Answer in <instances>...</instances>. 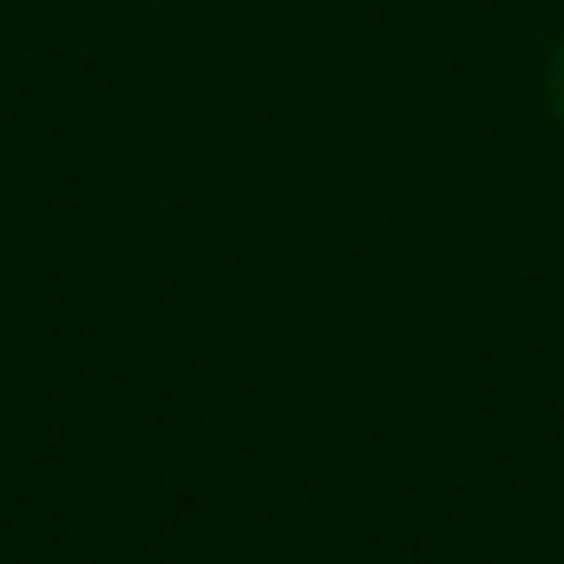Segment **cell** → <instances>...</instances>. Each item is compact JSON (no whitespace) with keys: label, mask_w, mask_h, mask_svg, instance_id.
<instances>
[{"label":"cell","mask_w":564,"mask_h":564,"mask_svg":"<svg viewBox=\"0 0 564 564\" xmlns=\"http://www.w3.org/2000/svg\"><path fill=\"white\" fill-rule=\"evenodd\" d=\"M545 106H552V119H558V132H564V40L545 59Z\"/></svg>","instance_id":"6da1fadb"}]
</instances>
